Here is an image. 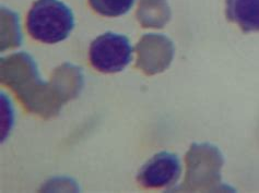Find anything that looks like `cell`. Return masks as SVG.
Returning a JSON list of instances; mask_svg holds the SVG:
<instances>
[{
    "instance_id": "obj_7",
    "label": "cell",
    "mask_w": 259,
    "mask_h": 193,
    "mask_svg": "<svg viewBox=\"0 0 259 193\" xmlns=\"http://www.w3.org/2000/svg\"><path fill=\"white\" fill-rule=\"evenodd\" d=\"M137 17L145 27H162L168 21L171 12L165 0H141Z\"/></svg>"
},
{
    "instance_id": "obj_5",
    "label": "cell",
    "mask_w": 259,
    "mask_h": 193,
    "mask_svg": "<svg viewBox=\"0 0 259 193\" xmlns=\"http://www.w3.org/2000/svg\"><path fill=\"white\" fill-rule=\"evenodd\" d=\"M136 51L138 53L137 66L149 73L166 68L173 57L171 40L156 34H148L142 37Z\"/></svg>"
},
{
    "instance_id": "obj_8",
    "label": "cell",
    "mask_w": 259,
    "mask_h": 193,
    "mask_svg": "<svg viewBox=\"0 0 259 193\" xmlns=\"http://www.w3.org/2000/svg\"><path fill=\"white\" fill-rule=\"evenodd\" d=\"M91 8L104 17L115 18L125 15L133 8L135 0H89Z\"/></svg>"
},
{
    "instance_id": "obj_2",
    "label": "cell",
    "mask_w": 259,
    "mask_h": 193,
    "mask_svg": "<svg viewBox=\"0 0 259 193\" xmlns=\"http://www.w3.org/2000/svg\"><path fill=\"white\" fill-rule=\"evenodd\" d=\"M73 26V13L60 0H37L26 19L30 35L46 44H56L66 39Z\"/></svg>"
},
{
    "instance_id": "obj_1",
    "label": "cell",
    "mask_w": 259,
    "mask_h": 193,
    "mask_svg": "<svg viewBox=\"0 0 259 193\" xmlns=\"http://www.w3.org/2000/svg\"><path fill=\"white\" fill-rule=\"evenodd\" d=\"M2 82L17 94L26 110L51 118L80 93L83 75L78 67L65 64L56 69L51 82L45 83L30 55L18 53L2 58Z\"/></svg>"
},
{
    "instance_id": "obj_4",
    "label": "cell",
    "mask_w": 259,
    "mask_h": 193,
    "mask_svg": "<svg viewBox=\"0 0 259 193\" xmlns=\"http://www.w3.org/2000/svg\"><path fill=\"white\" fill-rule=\"evenodd\" d=\"M182 165L177 155L160 152L149 160L138 174V181L144 188L158 189L171 187L179 180Z\"/></svg>"
},
{
    "instance_id": "obj_3",
    "label": "cell",
    "mask_w": 259,
    "mask_h": 193,
    "mask_svg": "<svg viewBox=\"0 0 259 193\" xmlns=\"http://www.w3.org/2000/svg\"><path fill=\"white\" fill-rule=\"evenodd\" d=\"M89 56L98 71L116 73L124 70L131 63L133 47L125 35L107 32L93 40Z\"/></svg>"
},
{
    "instance_id": "obj_6",
    "label": "cell",
    "mask_w": 259,
    "mask_h": 193,
    "mask_svg": "<svg viewBox=\"0 0 259 193\" xmlns=\"http://www.w3.org/2000/svg\"><path fill=\"white\" fill-rule=\"evenodd\" d=\"M226 13L243 32L259 31V0H227Z\"/></svg>"
}]
</instances>
